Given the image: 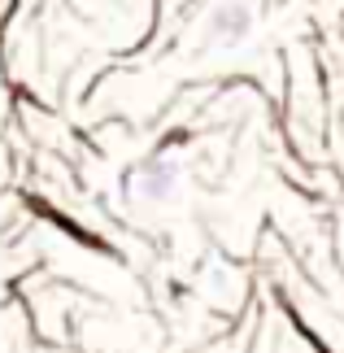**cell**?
<instances>
[{
    "mask_svg": "<svg viewBox=\"0 0 344 353\" xmlns=\"http://www.w3.org/2000/svg\"><path fill=\"white\" fill-rule=\"evenodd\" d=\"M253 31V13L244 5H218L214 18H210V35L218 44H240L244 35Z\"/></svg>",
    "mask_w": 344,
    "mask_h": 353,
    "instance_id": "2",
    "label": "cell"
},
{
    "mask_svg": "<svg viewBox=\"0 0 344 353\" xmlns=\"http://www.w3.org/2000/svg\"><path fill=\"white\" fill-rule=\"evenodd\" d=\"M174 179H179V170L170 166V161L153 157V161H144V166L135 170L131 192H135V196H144V201H166V196L174 192Z\"/></svg>",
    "mask_w": 344,
    "mask_h": 353,
    "instance_id": "1",
    "label": "cell"
}]
</instances>
